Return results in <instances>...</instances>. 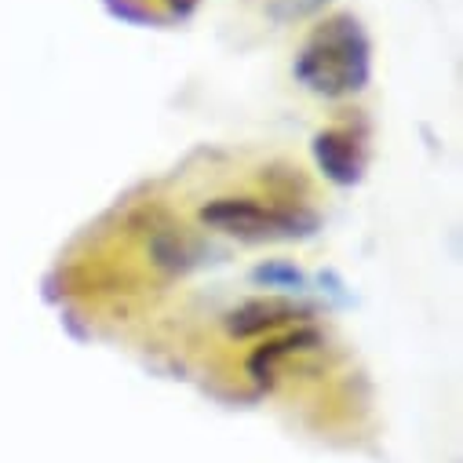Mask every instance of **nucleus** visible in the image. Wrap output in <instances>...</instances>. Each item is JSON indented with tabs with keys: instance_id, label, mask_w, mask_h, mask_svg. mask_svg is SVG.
Returning a JSON list of instances; mask_svg holds the SVG:
<instances>
[{
	"instance_id": "39448f33",
	"label": "nucleus",
	"mask_w": 463,
	"mask_h": 463,
	"mask_svg": "<svg viewBox=\"0 0 463 463\" xmlns=\"http://www.w3.org/2000/svg\"><path fill=\"white\" fill-rule=\"evenodd\" d=\"M325 0H270V15L281 19V23H292V19H303L310 12H317Z\"/></svg>"
},
{
	"instance_id": "7ed1b4c3",
	"label": "nucleus",
	"mask_w": 463,
	"mask_h": 463,
	"mask_svg": "<svg viewBox=\"0 0 463 463\" xmlns=\"http://www.w3.org/2000/svg\"><path fill=\"white\" fill-rule=\"evenodd\" d=\"M314 154L321 161V168L335 179V183H354L362 172V154L354 146L351 136H339V132H325L314 143Z\"/></svg>"
},
{
	"instance_id": "20e7f679",
	"label": "nucleus",
	"mask_w": 463,
	"mask_h": 463,
	"mask_svg": "<svg viewBox=\"0 0 463 463\" xmlns=\"http://www.w3.org/2000/svg\"><path fill=\"white\" fill-rule=\"evenodd\" d=\"M299 317V310L292 303H281V299H267V303H249L241 310L230 314V328L238 335H249V332H260V328H274V325H285Z\"/></svg>"
},
{
	"instance_id": "f257e3e1",
	"label": "nucleus",
	"mask_w": 463,
	"mask_h": 463,
	"mask_svg": "<svg viewBox=\"0 0 463 463\" xmlns=\"http://www.w3.org/2000/svg\"><path fill=\"white\" fill-rule=\"evenodd\" d=\"M296 77L317 95H351L369 80V41L351 15H335L310 33L296 59Z\"/></svg>"
},
{
	"instance_id": "f03ea898",
	"label": "nucleus",
	"mask_w": 463,
	"mask_h": 463,
	"mask_svg": "<svg viewBox=\"0 0 463 463\" xmlns=\"http://www.w3.org/2000/svg\"><path fill=\"white\" fill-rule=\"evenodd\" d=\"M204 222L219 226L222 234H234L245 241H278V238H299L314 226L310 215L299 212H285L263 201H238V197H226L215 201L201 212Z\"/></svg>"
}]
</instances>
